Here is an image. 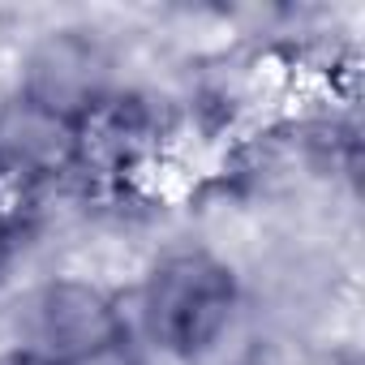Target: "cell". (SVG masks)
<instances>
[{"label": "cell", "instance_id": "8992f818", "mask_svg": "<svg viewBox=\"0 0 365 365\" xmlns=\"http://www.w3.org/2000/svg\"><path fill=\"white\" fill-rule=\"evenodd\" d=\"M65 365H142V361H138V352H133V344L125 335V339H116V344H108L99 352H86L78 361H65Z\"/></svg>", "mask_w": 365, "mask_h": 365}, {"label": "cell", "instance_id": "6da1fadb", "mask_svg": "<svg viewBox=\"0 0 365 365\" xmlns=\"http://www.w3.org/2000/svg\"><path fill=\"white\" fill-rule=\"evenodd\" d=\"M241 305L237 275L211 250H172L163 254L138 297V318L146 339L180 361L211 352Z\"/></svg>", "mask_w": 365, "mask_h": 365}, {"label": "cell", "instance_id": "9c48e42d", "mask_svg": "<svg viewBox=\"0 0 365 365\" xmlns=\"http://www.w3.org/2000/svg\"><path fill=\"white\" fill-rule=\"evenodd\" d=\"M0 190H5V180H0Z\"/></svg>", "mask_w": 365, "mask_h": 365}, {"label": "cell", "instance_id": "5b68a950", "mask_svg": "<svg viewBox=\"0 0 365 365\" xmlns=\"http://www.w3.org/2000/svg\"><path fill=\"white\" fill-rule=\"evenodd\" d=\"M73 172V120L14 99L0 108V180L5 185H43Z\"/></svg>", "mask_w": 365, "mask_h": 365}, {"label": "cell", "instance_id": "277c9868", "mask_svg": "<svg viewBox=\"0 0 365 365\" xmlns=\"http://www.w3.org/2000/svg\"><path fill=\"white\" fill-rule=\"evenodd\" d=\"M35 348L65 365L125 339L129 331L112 292H103L91 279H52L35 301Z\"/></svg>", "mask_w": 365, "mask_h": 365}, {"label": "cell", "instance_id": "52a82bcc", "mask_svg": "<svg viewBox=\"0 0 365 365\" xmlns=\"http://www.w3.org/2000/svg\"><path fill=\"white\" fill-rule=\"evenodd\" d=\"M0 365H61V361H52V356L39 352V348H14V352L0 356Z\"/></svg>", "mask_w": 365, "mask_h": 365}, {"label": "cell", "instance_id": "3957f363", "mask_svg": "<svg viewBox=\"0 0 365 365\" xmlns=\"http://www.w3.org/2000/svg\"><path fill=\"white\" fill-rule=\"evenodd\" d=\"M103 95H112L108 52L86 31L48 35L22 69V99L39 103L65 120H78L82 112H91Z\"/></svg>", "mask_w": 365, "mask_h": 365}, {"label": "cell", "instance_id": "ba28073f", "mask_svg": "<svg viewBox=\"0 0 365 365\" xmlns=\"http://www.w3.org/2000/svg\"><path fill=\"white\" fill-rule=\"evenodd\" d=\"M335 365H361V361H356V356H339Z\"/></svg>", "mask_w": 365, "mask_h": 365}, {"label": "cell", "instance_id": "7a4b0ae2", "mask_svg": "<svg viewBox=\"0 0 365 365\" xmlns=\"http://www.w3.org/2000/svg\"><path fill=\"white\" fill-rule=\"evenodd\" d=\"M159 112L138 95H103L73 120V172L95 185H125L159 159Z\"/></svg>", "mask_w": 365, "mask_h": 365}]
</instances>
